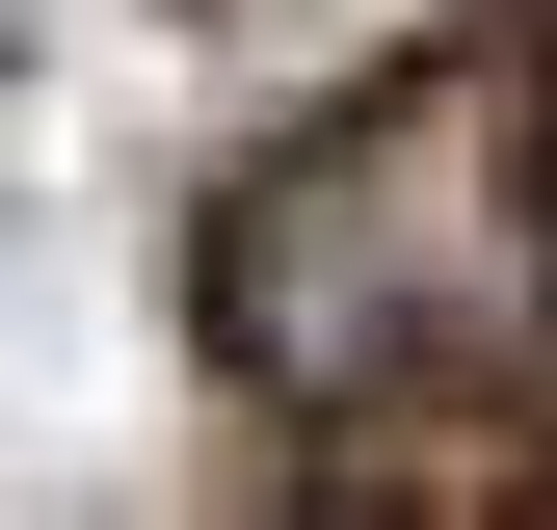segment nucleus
I'll list each match as a JSON object with an SVG mask.
<instances>
[{
  "mask_svg": "<svg viewBox=\"0 0 557 530\" xmlns=\"http://www.w3.org/2000/svg\"><path fill=\"white\" fill-rule=\"evenodd\" d=\"M213 318L265 398L319 425H478L531 345H557V132H531V53H425L345 132L213 213Z\"/></svg>",
  "mask_w": 557,
  "mask_h": 530,
  "instance_id": "nucleus-1",
  "label": "nucleus"
}]
</instances>
